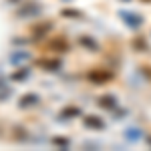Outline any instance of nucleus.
Masks as SVG:
<instances>
[{
  "mask_svg": "<svg viewBox=\"0 0 151 151\" xmlns=\"http://www.w3.org/2000/svg\"><path fill=\"white\" fill-rule=\"evenodd\" d=\"M50 28H52V22H40L32 28V35L35 38H42V36H47V32H50Z\"/></svg>",
  "mask_w": 151,
  "mask_h": 151,
  "instance_id": "obj_9",
  "label": "nucleus"
},
{
  "mask_svg": "<svg viewBox=\"0 0 151 151\" xmlns=\"http://www.w3.org/2000/svg\"><path fill=\"white\" fill-rule=\"evenodd\" d=\"M87 79L91 83H95V85H101V83L111 81V79H113V73H111V70H103V69H95L87 75Z\"/></svg>",
  "mask_w": 151,
  "mask_h": 151,
  "instance_id": "obj_2",
  "label": "nucleus"
},
{
  "mask_svg": "<svg viewBox=\"0 0 151 151\" xmlns=\"http://www.w3.org/2000/svg\"><path fill=\"white\" fill-rule=\"evenodd\" d=\"M36 67H40V69H45V70H58L63 67V60L60 58H38Z\"/></svg>",
  "mask_w": 151,
  "mask_h": 151,
  "instance_id": "obj_5",
  "label": "nucleus"
},
{
  "mask_svg": "<svg viewBox=\"0 0 151 151\" xmlns=\"http://www.w3.org/2000/svg\"><path fill=\"white\" fill-rule=\"evenodd\" d=\"M48 50H52V52H67L69 50V40L65 36H52L48 40Z\"/></svg>",
  "mask_w": 151,
  "mask_h": 151,
  "instance_id": "obj_3",
  "label": "nucleus"
},
{
  "mask_svg": "<svg viewBox=\"0 0 151 151\" xmlns=\"http://www.w3.org/2000/svg\"><path fill=\"white\" fill-rule=\"evenodd\" d=\"M79 42H81V47H87V48H91V50H99V45L95 42L91 36H81Z\"/></svg>",
  "mask_w": 151,
  "mask_h": 151,
  "instance_id": "obj_12",
  "label": "nucleus"
},
{
  "mask_svg": "<svg viewBox=\"0 0 151 151\" xmlns=\"http://www.w3.org/2000/svg\"><path fill=\"white\" fill-rule=\"evenodd\" d=\"M8 2H10V4H14V2H16V0H8Z\"/></svg>",
  "mask_w": 151,
  "mask_h": 151,
  "instance_id": "obj_22",
  "label": "nucleus"
},
{
  "mask_svg": "<svg viewBox=\"0 0 151 151\" xmlns=\"http://www.w3.org/2000/svg\"><path fill=\"white\" fill-rule=\"evenodd\" d=\"M52 143L58 145V147H65V149L69 147V139H52Z\"/></svg>",
  "mask_w": 151,
  "mask_h": 151,
  "instance_id": "obj_18",
  "label": "nucleus"
},
{
  "mask_svg": "<svg viewBox=\"0 0 151 151\" xmlns=\"http://www.w3.org/2000/svg\"><path fill=\"white\" fill-rule=\"evenodd\" d=\"M69 115H81V109L79 107H69L63 111V117H69Z\"/></svg>",
  "mask_w": 151,
  "mask_h": 151,
  "instance_id": "obj_14",
  "label": "nucleus"
},
{
  "mask_svg": "<svg viewBox=\"0 0 151 151\" xmlns=\"http://www.w3.org/2000/svg\"><path fill=\"white\" fill-rule=\"evenodd\" d=\"M143 2H151V0H143Z\"/></svg>",
  "mask_w": 151,
  "mask_h": 151,
  "instance_id": "obj_23",
  "label": "nucleus"
},
{
  "mask_svg": "<svg viewBox=\"0 0 151 151\" xmlns=\"http://www.w3.org/2000/svg\"><path fill=\"white\" fill-rule=\"evenodd\" d=\"M14 131H16V135H14V139H20V141H26L28 139V135H26V131H24V129H14Z\"/></svg>",
  "mask_w": 151,
  "mask_h": 151,
  "instance_id": "obj_15",
  "label": "nucleus"
},
{
  "mask_svg": "<svg viewBox=\"0 0 151 151\" xmlns=\"http://www.w3.org/2000/svg\"><path fill=\"white\" fill-rule=\"evenodd\" d=\"M147 143H149V145H151V137H147Z\"/></svg>",
  "mask_w": 151,
  "mask_h": 151,
  "instance_id": "obj_21",
  "label": "nucleus"
},
{
  "mask_svg": "<svg viewBox=\"0 0 151 151\" xmlns=\"http://www.w3.org/2000/svg\"><path fill=\"white\" fill-rule=\"evenodd\" d=\"M4 87H6V85H4V81L0 79V89H4Z\"/></svg>",
  "mask_w": 151,
  "mask_h": 151,
  "instance_id": "obj_20",
  "label": "nucleus"
},
{
  "mask_svg": "<svg viewBox=\"0 0 151 151\" xmlns=\"http://www.w3.org/2000/svg\"><path fill=\"white\" fill-rule=\"evenodd\" d=\"M83 125H85V127H87V129H97V131H99V129H103V127H105L103 119H99V117H97V115H87V117H85V119H83Z\"/></svg>",
  "mask_w": 151,
  "mask_h": 151,
  "instance_id": "obj_7",
  "label": "nucleus"
},
{
  "mask_svg": "<svg viewBox=\"0 0 151 151\" xmlns=\"http://www.w3.org/2000/svg\"><path fill=\"white\" fill-rule=\"evenodd\" d=\"M125 139L131 141V143L139 141V139H141V129H139V127H129L127 131H125Z\"/></svg>",
  "mask_w": 151,
  "mask_h": 151,
  "instance_id": "obj_10",
  "label": "nucleus"
},
{
  "mask_svg": "<svg viewBox=\"0 0 151 151\" xmlns=\"http://www.w3.org/2000/svg\"><path fill=\"white\" fill-rule=\"evenodd\" d=\"M10 93H12V89H10V87H4V89L0 91V101L8 99V97H10Z\"/></svg>",
  "mask_w": 151,
  "mask_h": 151,
  "instance_id": "obj_17",
  "label": "nucleus"
},
{
  "mask_svg": "<svg viewBox=\"0 0 151 151\" xmlns=\"http://www.w3.org/2000/svg\"><path fill=\"white\" fill-rule=\"evenodd\" d=\"M26 77H28V69H22V70L12 73V81H24Z\"/></svg>",
  "mask_w": 151,
  "mask_h": 151,
  "instance_id": "obj_13",
  "label": "nucleus"
},
{
  "mask_svg": "<svg viewBox=\"0 0 151 151\" xmlns=\"http://www.w3.org/2000/svg\"><path fill=\"white\" fill-rule=\"evenodd\" d=\"M133 47H135V48H147V45H143V40H141V38H137V40L133 42Z\"/></svg>",
  "mask_w": 151,
  "mask_h": 151,
  "instance_id": "obj_19",
  "label": "nucleus"
},
{
  "mask_svg": "<svg viewBox=\"0 0 151 151\" xmlns=\"http://www.w3.org/2000/svg\"><path fill=\"white\" fill-rule=\"evenodd\" d=\"M60 14L63 16H70V18H81V12H77V10H63Z\"/></svg>",
  "mask_w": 151,
  "mask_h": 151,
  "instance_id": "obj_16",
  "label": "nucleus"
},
{
  "mask_svg": "<svg viewBox=\"0 0 151 151\" xmlns=\"http://www.w3.org/2000/svg\"><path fill=\"white\" fill-rule=\"evenodd\" d=\"M119 16L125 18V24H127L129 28H139L141 24H143V16H141V14H133V12L121 10V12H119Z\"/></svg>",
  "mask_w": 151,
  "mask_h": 151,
  "instance_id": "obj_4",
  "label": "nucleus"
},
{
  "mask_svg": "<svg viewBox=\"0 0 151 151\" xmlns=\"http://www.w3.org/2000/svg\"><path fill=\"white\" fill-rule=\"evenodd\" d=\"M97 105L103 107V109H109V111H115L117 109V97L115 95H103V97H99Z\"/></svg>",
  "mask_w": 151,
  "mask_h": 151,
  "instance_id": "obj_6",
  "label": "nucleus"
},
{
  "mask_svg": "<svg viewBox=\"0 0 151 151\" xmlns=\"http://www.w3.org/2000/svg\"><path fill=\"white\" fill-rule=\"evenodd\" d=\"M36 103H38V95L26 93V95H22V97H20L18 107H20V109H26V107H32V105H36Z\"/></svg>",
  "mask_w": 151,
  "mask_h": 151,
  "instance_id": "obj_8",
  "label": "nucleus"
},
{
  "mask_svg": "<svg viewBox=\"0 0 151 151\" xmlns=\"http://www.w3.org/2000/svg\"><path fill=\"white\" fill-rule=\"evenodd\" d=\"M30 58V52H24V50H18V52H12L10 60L14 63V65H20V63H24V60H28Z\"/></svg>",
  "mask_w": 151,
  "mask_h": 151,
  "instance_id": "obj_11",
  "label": "nucleus"
},
{
  "mask_svg": "<svg viewBox=\"0 0 151 151\" xmlns=\"http://www.w3.org/2000/svg\"><path fill=\"white\" fill-rule=\"evenodd\" d=\"M40 12H42V6H40L38 2H26L24 6H20V8L16 10V16H20V18H30V16L40 14Z\"/></svg>",
  "mask_w": 151,
  "mask_h": 151,
  "instance_id": "obj_1",
  "label": "nucleus"
}]
</instances>
